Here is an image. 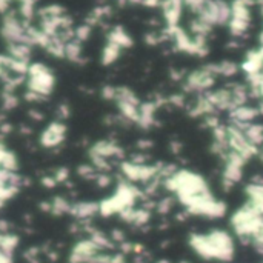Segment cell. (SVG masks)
Listing matches in <instances>:
<instances>
[{"instance_id": "cell-50", "label": "cell", "mask_w": 263, "mask_h": 263, "mask_svg": "<svg viewBox=\"0 0 263 263\" xmlns=\"http://www.w3.org/2000/svg\"><path fill=\"white\" fill-rule=\"evenodd\" d=\"M157 263H171L170 260H166V259H162V260H159Z\"/></svg>"}, {"instance_id": "cell-11", "label": "cell", "mask_w": 263, "mask_h": 263, "mask_svg": "<svg viewBox=\"0 0 263 263\" xmlns=\"http://www.w3.org/2000/svg\"><path fill=\"white\" fill-rule=\"evenodd\" d=\"M120 173L131 183H149L159 177L160 163H134L131 160L120 162Z\"/></svg>"}, {"instance_id": "cell-1", "label": "cell", "mask_w": 263, "mask_h": 263, "mask_svg": "<svg viewBox=\"0 0 263 263\" xmlns=\"http://www.w3.org/2000/svg\"><path fill=\"white\" fill-rule=\"evenodd\" d=\"M163 186L176 196L177 202L183 205L185 210L214 196L206 179L190 170H177L173 176L163 180Z\"/></svg>"}, {"instance_id": "cell-2", "label": "cell", "mask_w": 263, "mask_h": 263, "mask_svg": "<svg viewBox=\"0 0 263 263\" xmlns=\"http://www.w3.org/2000/svg\"><path fill=\"white\" fill-rule=\"evenodd\" d=\"M188 243L191 250L205 260L231 262L236 254V243L233 236L220 228L211 230L205 234L193 233L188 237Z\"/></svg>"}, {"instance_id": "cell-27", "label": "cell", "mask_w": 263, "mask_h": 263, "mask_svg": "<svg viewBox=\"0 0 263 263\" xmlns=\"http://www.w3.org/2000/svg\"><path fill=\"white\" fill-rule=\"evenodd\" d=\"M31 49H32V46L25 45V43H9V45H6V54L9 57H12L15 60L26 62V63H29Z\"/></svg>"}, {"instance_id": "cell-43", "label": "cell", "mask_w": 263, "mask_h": 263, "mask_svg": "<svg viewBox=\"0 0 263 263\" xmlns=\"http://www.w3.org/2000/svg\"><path fill=\"white\" fill-rule=\"evenodd\" d=\"M40 183H42L45 188H54V186L57 185V182H55V179H54L52 176H46V177H43V179L40 180Z\"/></svg>"}, {"instance_id": "cell-44", "label": "cell", "mask_w": 263, "mask_h": 263, "mask_svg": "<svg viewBox=\"0 0 263 263\" xmlns=\"http://www.w3.org/2000/svg\"><path fill=\"white\" fill-rule=\"evenodd\" d=\"M163 0H142L140 5L146 6V8H160Z\"/></svg>"}, {"instance_id": "cell-45", "label": "cell", "mask_w": 263, "mask_h": 263, "mask_svg": "<svg viewBox=\"0 0 263 263\" xmlns=\"http://www.w3.org/2000/svg\"><path fill=\"white\" fill-rule=\"evenodd\" d=\"M153 146H154V143H153L151 140H139V142H137V148H139L140 151L149 149V148H153Z\"/></svg>"}, {"instance_id": "cell-30", "label": "cell", "mask_w": 263, "mask_h": 263, "mask_svg": "<svg viewBox=\"0 0 263 263\" xmlns=\"http://www.w3.org/2000/svg\"><path fill=\"white\" fill-rule=\"evenodd\" d=\"M20 243V239L17 234L6 231V233H0V251L6 253V254H14V251L17 250Z\"/></svg>"}, {"instance_id": "cell-5", "label": "cell", "mask_w": 263, "mask_h": 263, "mask_svg": "<svg viewBox=\"0 0 263 263\" xmlns=\"http://www.w3.org/2000/svg\"><path fill=\"white\" fill-rule=\"evenodd\" d=\"M231 227L234 233L242 239L251 243V240L260 234L263 230V217L257 214L250 205L243 203L231 216Z\"/></svg>"}, {"instance_id": "cell-38", "label": "cell", "mask_w": 263, "mask_h": 263, "mask_svg": "<svg viewBox=\"0 0 263 263\" xmlns=\"http://www.w3.org/2000/svg\"><path fill=\"white\" fill-rule=\"evenodd\" d=\"M52 177L55 179L57 185H59V183H63V182H66V180L69 179V170L65 168V166H60V168H57V170L52 173Z\"/></svg>"}, {"instance_id": "cell-3", "label": "cell", "mask_w": 263, "mask_h": 263, "mask_svg": "<svg viewBox=\"0 0 263 263\" xmlns=\"http://www.w3.org/2000/svg\"><path fill=\"white\" fill-rule=\"evenodd\" d=\"M143 199V191L137 188L134 183L128 180H120L114 190V193L99 202V214L102 217H111L119 216L122 211L128 208H134L137 200Z\"/></svg>"}, {"instance_id": "cell-7", "label": "cell", "mask_w": 263, "mask_h": 263, "mask_svg": "<svg viewBox=\"0 0 263 263\" xmlns=\"http://www.w3.org/2000/svg\"><path fill=\"white\" fill-rule=\"evenodd\" d=\"M256 0H233L231 2V17L228 22L230 34L234 39H242L247 35L251 20H253V6L256 5Z\"/></svg>"}, {"instance_id": "cell-51", "label": "cell", "mask_w": 263, "mask_h": 263, "mask_svg": "<svg viewBox=\"0 0 263 263\" xmlns=\"http://www.w3.org/2000/svg\"><path fill=\"white\" fill-rule=\"evenodd\" d=\"M179 263H191V262H190V260H180Z\"/></svg>"}, {"instance_id": "cell-37", "label": "cell", "mask_w": 263, "mask_h": 263, "mask_svg": "<svg viewBox=\"0 0 263 263\" xmlns=\"http://www.w3.org/2000/svg\"><path fill=\"white\" fill-rule=\"evenodd\" d=\"M116 89H117V86H114V85H105L100 89V96L105 100H108V102H114V99H116Z\"/></svg>"}, {"instance_id": "cell-4", "label": "cell", "mask_w": 263, "mask_h": 263, "mask_svg": "<svg viewBox=\"0 0 263 263\" xmlns=\"http://www.w3.org/2000/svg\"><path fill=\"white\" fill-rule=\"evenodd\" d=\"M88 156H89V163L99 173H109L114 160L123 162L125 151L114 140H99L91 145V148L88 149Z\"/></svg>"}, {"instance_id": "cell-25", "label": "cell", "mask_w": 263, "mask_h": 263, "mask_svg": "<svg viewBox=\"0 0 263 263\" xmlns=\"http://www.w3.org/2000/svg\"><path fill=\"white\" fill-rule=\"evenodd\" d=\"M210 66L217 77H225V79H233L240 71V65H237L233 60H222L217 63H210Z\"/></svg>"}, {"instance_id": "cell-35", "label": "cell", "mask_w": 263, "mask_h": 263, "mask_svg": "<svg viewBox=\"0 0 263 263\" xmlns=\"http://www.w3.org/2000/svg\"><path fill=\"white\" fill-rule=\"evenodd\" d=\"M92 34V26H89L88 23H82L79 26L74 28V39L79 40L80 43L86 42Z\"/></svg>"}, {"instance_id": "cell-9", "label": "cell", "mask_w": 263, "mask_h": 263, "mask_svg": "<svg viewBox=\"0 0 263 263\" xmlns=\"http://www.w3.org/2000/svg\"><path fill=\"white\" fill-rule=\"evenodd\" d=\"M114 103L119 109V117L123 123L137 125L139 120V109H140V99L139 96L128 86H117Z\"/></svg>"}, {"instance_id": "cell-8", "label": "cell", "mask_w": 263, "mask_h": 263, "mask_svg": "<svg viewBox=\"0 0 263 263\" xmlns=\"http://www.w3.org/2000/svg\"><path fill=\"white\" fill-rule=\"evenodd\" d=\"M31 23L25 22L17 12L9 11L2 18L0 35L6 42V45H9V43H25V45L32 46L29 43V39H28V26Z\"/></svg>"}, {"instance_id": "cell-26", "label": "cell", "mask_w": 263, "mask_h": 263, "mask_svg": "<svg viewBox=\"0 0 263 263\" xmlns=\"http://www.w3.org/2000/svg\"><path fill=\"white\" fill-rule=\"evenodd\" d=\"M242 128V131L245 133L247 139L257 148H262L263 146V123L259 122H253V123H248V125H237Z\"/></svg>"}, {"instance_id": "cell-21", "label": "cell", "mask_w": 263, "mask_h": 263, "mask_svg": "<svg viewBox=\"0 0 263 263\" xmlns=\"http://www.w3.org/2000/svg\"><path fill=\"white\" fill-rule=\"evenodd\" d=\"M71 206L72 203L62 197V196H55L46 202H42L40 203V208L45 211V213H49L52 216H65V214H69L71 213Z\"/></svg>"}, {"instance_id": "cell-40", "label": "cell", "mask_w": 263, "mask_h": 263, "mask_svg": "<svg viewBox=\"0 0 263 263\" xmlns=\"http://www.w3.org/2000/svg\"><path fill=\"white\" fill-rule=\"evenodd\" d=\"M55 112H57V117H55V119L65 122V120L69 117V112H71V111H69V106H68L66 103H62V105L57 106V111H55Z\"/></svg>"}, {"instance_id": "cell-14", "label": "cell", "mask_w": 263, "mask_h": 263, "mask_svg": "<svg viewBox=\"0 0 263 263\" xmlns=\"http://www.w3.org/2000/svg\"><path fill=\"white\" fill-rule=\"evenodd\" d=\"M188 216H197V217H206V219H222L228 213V206L223 200H219L217 197H210L206 200H202L196 203L194 206L185 210Z\"/></svg>"}, {"instance_id": "cell-10", "label": "cell", "mask_w": 263, "mask_h": 263, "mask_svg": "<svg viewBox=\"0 0 263 263\" xmlns=\"http://www.w3.org/2000/svg\"><path fill=\"white\" fill-rule=\"evenodd\" d=\"M217 82V76L211 69L210 63L203 65L191 72H188L183 79V92L186 94H206L214 88Z\"/></svg>"}, {"instance_id": "cell-15", "label": "cell", "mask_w": 263, "mask_h": 263, "mask_svg": "<svg viewBox=\"0 0 263 263\" xmlns=\"http://www.w3.org/2000/svg\"><path fill=\"white\" fill-rule=\"evenodd\" d=\"M23 185V179L18 173H9L0 170V202L6 203L14 199Z\"/></svg>"}, {"instance_id": "cell-28", "label": "cell", "mask_w": 263, "mask_h": 263, "mask_svg": "<svg viewBox=\"0 0 263 263\" xmlns=\"http://www.w3.org/2000/svg\"><path fill=\"white\" fill-rule=\"evenodd\" d=\"M122 48L117 46L116 43H111V42H106L103 49H102V55H100V62L103 66H111L112 63H116L120 55H122Z\"/></svg>"}, {"instance_id": "cell-22", "label": "cell", "mask_w": 263, "mask_h": 263, "mask_svg": "<svg viewBox=\"0 0 263 263\" xmlns=\"http://www.w3.org/2000/svg\"><path fill=\"white\" fill-rule=\"evenodd\" d=\"M240 69L247 74V77L263 72V57L259 49L248 51V54L245 55V59L240 65Z\"/></svg>"}, {"instance_id": "cell-32", "label": "cell", "mask_w": 263, "mask_h": 263, "mask_svg": "<svg viewBox=\"0 0 263 263\" xmlns=\"http://www.w3.org/2000/svg\"><path fill=\"white\" fill-rule=\"evenodd\" d=\"M63 14H66V11H65V8L63 6H60V5H48V6H43V8H40L39 11H37V15H39V18L42 20V18H54V17H60V15H63Z\"/></svg>"}, {"instance_id": "cell-13", "label": "cell", "mask_w": 263, "mask_h": 263, "mask_svg": "<svg viewBox=\"0 0 263 263\" xmlns=\"http://www.w3.org/2000/svg\"><path fill=\"white\" fill-rule=\"evenodd\" d=\"M66 134H68V128L65 122L55 119L42 129L39 136V143L45 149H55L60 145H63V142L66 140Z\"/></svg>"}, {"instance_id": "cell-34", "label": "cell", "mask_w": 263, "mask_h": 263, "mask_svg": "<svg viewBox=\"0 0 263 263\" xmlns=\"http://www.w3.org/2000/svg\"><path fill=\"white\" fill-rule=\"evenodd\" d=\"M97 174H99V171H97L91 163L80 165V166L77 168V176H79L80 179H83V180H91V182H94L96 177H97Z\"/></svg>"}, {"instance_id": "cell-17", "label": "cell", "mask_w": 263, "mask_h": 263, "mask_svg": "<svg viewBox=\"0 0 263 263\" xmlns=\"http://www.w3.org/2000/svg\"><path fill=\"white\" fill-rule=\"evenodd\" d=\"M260 116H262V112H260L259 106H253L250 103L242 105V106H237V108H234V109H231L228 112L230 123H234V125H248V123H253Z\"/></svg>"}, {"instance_id": "cell-23", "label": "cell", "mask_w": 263, "mask_h": 263, "mask_svg": "<svg viewBox=\"0 0 263 263\" xmlns=\"http://www.w3.org/2000/svg\"><path fill=\"white\" fill-rule=\"evenodd\" d=\"M106 42H111V43H116L117 46H120L122 49H128V48H133L134 45V40L133 37L129 35V32L120 26V25H116L109 29L108 35H106Z\"/></svg>"}, {"instance_id": "cell-42", "label": "cell", "mask_w": 263, "mask_h": 263, "mask_svg": "<svg viewBox=\"0 0 263 263\" xmlns=\"http://www.w3.org/2000/svg\"><path fill=\"white\" fill-rule=\"evenodd\" d=\"M170 149H171L173 154L179 156V154L182 153V149H183V145H182L180 142H177V140H173V142L170 143Z\"/></svg>"}, {"instance_id": "cell-41", "label": "cell", "mask_w": 263, "mask_h": 263, "mask_svg": "<svg viewBox=\"0 0 263 263\" xmlns=\"http://www.w3.org/2000/svg\"><path fill=\"white\" fill-rule=\"evenodd\" d=\"M9 76L6 69V54H0V80L6 79Z\"/></svg>"}, {"instance_id": "cell-20", "label": "cell", "mask_w": 263, "mask_h": 263, "mask_svg": "<svg viewBox=\"0 0 263 263\" xmlns=\"http://www.w3.org/2000/svg\"><path fill=\"white\" fill-rule=\"evenodd\" d=\"M97 214H99V202H89V200L72 203L71 213H69V216H72L74 219L80 222H86Z\"/></svg>"}, {"instance_id": "cell-6", "label": "cell", "mask_w": 263, "mask_h": 263, "mask_svg": "<svg viewBox=\"0 0 263 263\" xmlns=\"http://www.w3.org/2000/svg\"><path fill=\"white\" fill-rule=\"evenodd\" d=\"M25 83H26V91L45 100L52 94L55 88V76L49 66H46L42 62H35V63H29Z\"/></svg>"}, {"instance_id": "cell-31", "label": "cell", "mask_w": 263, "mask_h": 263, "mask_svg": "<svg viewBox=\"0 0 263 263\" xmlns=\"http://www.w3.org/2000/svg\"><path fill=\"white\" fill-rule=\"evenodd\" d=\"M65 46H66V43L62 39L49 37V42L45 46V51L48 54H51L52 57H55V59H65Z\"/></svg>"}, {"instance_id": "cell-16", "label": "cell", "mask_w": 263, "mask_h": 263, "mask_svg": "<svg viewBox=\"0 0 263 263\" xmlns=\"http://www.w3.org/2000/svg\"><path fill=\"white\" fill-rule=\"evenodd\" d=\"M99 253H103L89 237L79 240L68 257V263H88L91 259H94Z\"/></svg>"}, {"instance_id": "cell-33", "label": "cell", "mask_w": 263, "mask_h": 263, "mask_svg": "<svg viewBox=\"0 0 263 263\" xmlns=\"http://www.w3.org/2000/svg\"><path fill=\"white\" fill-rule=\"evenodd\" d=\"M18 106V97L15 96V91H6L3 89L2 92V108L5 111L15 109Z\"/></svg>"}, {"instance_id": "cell-48", "label": "cell", "mask_w": 263, "mask_h": 263, "mask_svg": "<svg viewBox=\"0 0 263 263\" xmlns=\"http://www.w3.org/2000/svg\"><path fill=\"white\" fill-rule=\"evenodd\" d=\"M134 263H145V260H143L142 257H137V259L134 260Z\"/></svg>"}, {"instance_id": "cell-29", "label": "cell", "mask_w": 263, "mask_h": 263, "mask_svg": "<svg viewBox=\"0 0 263 263\" xmlns=\"http://www.w3.org/2000/svg\"><path fill=\"white\" fill-rule=\"evenodd\" d=\"M65 59L72 63H83V48L82 43L76 39L66 43L65 46Z\"/></svg>"}, {"instance_id": "cell-52", "label": "cell", "mask_w": 263, "mask_h": 263, "mask_svg": "<svg viewBox=\"0 0 263 263\" xmlns=\"http://www.w3.org/2000/svg\"><path fill=\"white\" fill-rule=\"evenodd\" d=\"M3 206H5V203H2V202H0V210H2Z\"/></svg>"}, {"instance_id": "cell-46", "label": "cell", "mask_w": 263, "mask_h": 263, "mask_svg": "<svg viewBox=\"0 0 263 263\" xmlns=\"http://www.w3.org/2000/svg\"><path fill=\"white\" fill-rule=\"evenodd\" d=\"M11 2H12V0H0V14L5 15L6 12H9Z\"/></svg>"}, {"instance_id": "cell-39", "label": "cell", "mask_w": 263, "mask_h": 263, "mask_svg": "<svg viewBox=\"0 0 263 263\" xmlns=\"http://www.w3.org/2000/svg\"><path fill=\"white\" fill-rule=\"evenodd\" d=\"M94 182H96V185L100 186V188H108V186L112 183V179H111L109 173H99Z\"/></svg>"}, {"instance_id": "cell-18", "label": "cell", "mask_w": 263, "mask_h": 263, "mask_svg": "<svg viewBox=\"0 0 263 263\" xmlns=\"http://www.w3.org/2000/svg\"><path fill=\"white\" fill-rule=\"evenodd\" d=\"M162 14L166 23V28L179 26L182 14H183V0H163L162 2Z\"/></svg>"}, {"instance_id": "cell-19", "label": "cell", "mask_w": 263, "mask_h": 263, "mask_svg": "<svg viewBox=\"0 0 263 263\" xmlns=\"http://www.w3.org/2000/svg\"><path fill=\"white\" fill-rule=\"evenodd\" d=\"M159 106L154 100H146L140 103V109H139V120H137V126L142 129H149L156 125L157 119H156V112H157Z\"/></svg>"}, {"instance_id": "cell-36", "label": "cell", "mask_w": 263, "mask_h": 263, "mask_svg": "<svg viewBox=\"0 0 263 263\" xmlns=\"http://www.w3.org/2000/svg\"><path fill=\"white\" fill-rule=\"evenodd\" d=\"M174 199L173 197H163L162 200H159L157 203H156V211L159 213V214H162V216H166V214H170L171 213V210L174 208Z\"/></svg>"}, {"instance_id": "cell-49", "label": "cell", "mask_w": 263, "mask_h": 263, "mask_svg": "<svg viewBox=\"0 0 263 263\" xmlns=\"http://www.w3.org/2000/svg\"><path fill=\"white\" fill-rule=\"evenodd\" d=\"M126 2H129V3H140L142 0H126Z\"/></svg>"}, {"instance_id": "cell-24", "label": "cell", "mask_w": 263, "mask_h": 263, "mask_svg": "<svg viewBox=\"0 0 263 263\" xmlns=\"http://www.w3.org/2000/svg\"><path fill=\"white\" fill-rule=\"evenodd\" d=\"M0 170L9 173H18V159L5 143L0 142Z\"/></svg>"}, {"instance_id": "cell-12", "label": "cell", "mask_w": 263, "mask_h": 263, "mask_svg": "<svg viewBox=\"0 0 263 263\" xmlns=\"http://www.w3.org/2000/svg\"><path fill=\"white\" fill-rule=\"evenodd\" d=\"M247 160L242 159L236 153H228L227 157L223 159V170H222V188L223 191H231L237 183L242 182Z\"/></svg>"}, {"instance_id": "cell-47", "label": "cell", "mask_w": 263, "mask_h": 263, "mask_svg": "<svg viewBox=\"0 0 263 263\" xmlns=\"http://www.w3.org/2000/svg\"><path fill=\"white\" fill-rule=\"evenodd\" d=\"M0 263H12V256L0 251Z\"/></svg>"}]
</instances>
